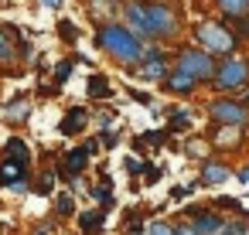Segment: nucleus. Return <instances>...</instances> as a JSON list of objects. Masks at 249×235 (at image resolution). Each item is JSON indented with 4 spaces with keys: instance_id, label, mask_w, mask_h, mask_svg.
I'll return each mask as SVG.
<instances>
[{
    "instance_id": "19",
    "label": "nucleus",
    "mask_w": 249,
    "mask_h": 235,
    "mask_svg": "<svg viewBox=\"0 0 249 235\" xmlns=\"http://www.w3.org/2000/svg\"><path fill=\"white\" fill-rule=\"evenodd\" d=\"M4 157H11V160H21V164H31V147H28L21 136H11V140L4 143Z\"/></svg>"
},
{
    "instance_id": "20",
    "label": "nucleus",
    "mask_w": 249,
    "mask_h": 235,
    "mask_svg": "<svg viewBox=\"0 0 249 235\" xmlns=\"http://www.w3.org/2000/svg\"><path fill=\"white\" fill-rule=\"evenodd\" d=\"M212 4H215V11L222 17H242V14H249V0H212Z\"/></svg>"
},
{
    "instance_id": "9",
    "label": "nucleus",
    "mask_w": 249,
    "mask_h": 235,
    "mask_svg": "<svg viewBox=\"0 0 249 235\" xmlns=\"http://www.w3.org/2000/svg\"><path fill=\"white\" fill-rule=\"evenodd\" d=\"M232 174H235L232 164H225L222 157H205L201 160V170H198V184L201 187H222V184H229Z\"/></svg>"
},
{
    "instance_id": "2",
    "label": "nucleus",
    "mask_w": 249,
    "mask_h": 235,
    "mask_svg": "<svg viewBox=\"0 0 249 235\" xmlns=\"http://www.w3.org/2000/svg\"><path fill=\"white\" fill-rule=\"evenodd\" d=\"M191 38H195L191 45L205 48L212 58H229V55H235L242 48L239 34L229 28L225 17H201V21H195L191 24Z\"/></svg>"
},
{
    "instance_id": "33",
    "label": "nucleus",
    "mask_w": 249,
    "mask_h": 235,
    "mask_svg": "<svg viewBox=\"0 0 249 235\" xmlns=\"http://www.w3.org/2000/svg\"><path fill=\"white\" fill-rule=\"evenodd\" d=\"M143 140H147V143H150V147H160V143H164V140H167V130H150V133H147V136H143Z\"/></svg>"
},
{
    "instance_id": "15",
    "label": "nucleus",
    "mask_w": 249,
    "mask_h": 235,
    "mask_svg": "<svg viewBox=\"0 0 249 235\" xmlns=\"http://www.w3.org/2000/svg\"><path fill=\"white\" fill-rule=\"evenodd\" d=\"M18 177H28V164H21V160H11V157H4V164H0V187L14 184Z\"/></svg>"
},
{
    "instance_id": "1",
    "label": "nucleus",
    "mask_w": 249,
    "mask_h": 235,
    "mask_svg": "<svg viewBox=\"0 0 249 235\" xmlns=\"http://www.w3.org/2000/svg\"><path fill=\"white\" fill-rule=\"evenodd\" d=\"M96 48H103L120 68H137L143 51H147V41L140 34H133L123 21H103L96 28Z\"/></svg>"
},
{
    "instance_id": "38",
    "label": "nucleus",
    "mask_w": 249,
    "mask_h": 235,
    "mask_svg": "<svg viewBox=\"0 0 249 235\" xmlns=\"http://www.w3.org/2000/svg\"><path fill=\"white\" fill-rule=\"evenodd\" d=\"M109 126H113V113H103L99 116V130H109Z\"/></svg>"
},
{
    "instance_id": "29",
    "label": "nucleus",
    "mask_w": 249,
    "mask_h": 235,
    "mask_svg": "<svg viewBox=\"0 0 249 235\" xmlns=\"http://www.w3.org/2000/svg\"><path fill=\"white\" fill-rule=\"evenodd\" d=\"M55 177H58L55 170H48V174H41V181L35 184V191H38V194H52V191H55Z\"/></svg>"
},
{
    "instance_id": "12",
    "label": "nucleus",
    "mask_w": 249,
    "mask_h": 235,
    "mask_svg": "<svg viewBox=\"0 0 249 235\" xmlns=\"http://www.w3.org/2000/svg\"><path fill=\"white\" fill-rule=\"evenodd\" d=\"M86 164H89V153H86V147H75V150H69V153H65V160H62V167H58V177H65V181H75V177L86 170Z\"/></svg>"
},
{
    "instance_id": "34",
    "label": "nucleus",
    "mask_w": 249,
    "mask_h": 235,
    "mask_svg": "<svg viewBox=\"0 0 249 235\" xmlns=\"http://www.w3.org/2000/svg\"><path fill=\"white\" fill-rule=\"evenodd\" d=\"M99 136H103V147H120V133H113V130H99Z\"/></svg>"
},
{
    "instance_id": "5",
    "label": "nucleus",
    "mask_w": 249,
    "mask_h": 235,
    "mask_svg": "<svg viewBox=\"0 0 249 235\" xmlns=\"http://www.w3.org/2000/svg\"><path fill=\"white\" fill-rule=\"evenodd\" d=\"M215 62H218V58H212V55H208L205 48H198V45H181V48L174 51V68L188 72V75H191L198 85L212 79Z\"/></svg>"
},
{
    "instance_id": "32",
    "label": "nucleus",
    "mask_w": 249,
    "mask_h": 235,
    "mask_svg": "<svg viewBox=\"0 0 249 235\" xmlns=\"http://www.w3.org/2000/svg\"><path fill=\"white\" fill-rule=\"evenodd\" d=\"M242 232H246V221H225L215 235H242Z\"/></svg>"
},
{
    "instance_id": "42",
    "label": "nucleus",
    "mask_w": 249,
    "mask_h": 235,
    "mask_svg": "<svg viewBox=\"0 0 249 235\" xmlns=\"http://www.w3.org/2000/svg\"><path fill=\"white\" fill-rule=\"evenodd\" d=\"M130 235H143V225H140V221H133V225H130Z\"/></svg>"
},
{
    "instance_id": "28",
    "label": "nucleus",
    "mask_w": 249,
    "mask_h": 235,
    "mask_svg": "<svg viewBox=\"0 0 249 235\" xmlns=\"http://www.w3.org/2000/svg\"><path fill=\"white\" fill-rule=\"evenodd\" d=\"M198 153H205V140H201V136H191V140L184 143V157L198 160Z\"/></svg>"
},
{
    "instance_id": "6",
    "label": "nucleus",
    "mask_w": 249,
    "mask_h": 235,
    "mask_svg": "<svg viewBox=\"0 0 249 235\" xmlns=\"http://www.w3.org/2000/svg\"><path fill=\"white\" fill-rule=\"evenodd\" d=\"M205 113H208V119H212V123H222V126H242V130H249V106H242V102H239V96H222V92H215V99H208Z\"/></svg>"
},
{
    "instance_id": "26",
    "label": "nucleus",
    "mask_w": 249,
    "mask_h": 235,
    "mask_svg": "<svg viewBox=\"0 0 249 235\" xmlns=\"http://www.w3.org/2000/svg\"><path fill=\"white\" fill-rule=\"evenodd\" d=\"M143 235H174V228H171V221H150V225H143Z\"/></svg>"
},
{
    "instance_id": "7",
    "label": "nucleus",
    "mask_w": 249,
    "mask_h": 235,
    "mask_svg": "<svg viewBox=\"0 0 249 235\" xmlns=\"http://www.w3.org/2000/svg\"><path fill=\"white\" fill-rule=\"evenodd\" d=\"M167 68H171V55L160 51V48H147L143 58H140V65L130 68V75L140 79V82H160L167 75Z\"/></svg>"
},
{
    "instance_id": "3",
    "label": "nucleus",
    "mask_w": 249,
    "mask_h": 235,
    "mask_svg": "<svg viewBox=\"0 0 249 235\" xmlns=\"http://www.w3.org/2000/svg\"><path fill=\"white\" fill-rule=\"evenodd\" d=\"M147 17H150V41H174L184 34V14L171 0H147Z\"/></svg>"
},
{
    "instance_id": "37",
    "label": "nucleus",
    "mask_w": 249,
    "mask_h": 235,
    "mask_svg": "<svg viewBox=\"0 0 249 235\" xmlns=\"http://www.w3.org/2000/svg\"><path fill=\"white\" fill-rule=\"evenodd\" d=\"M143 174H147V184H154V181H160V167H143Z\"/></svg>"
},
{
    "instance_id": "14",
    "label": "nucleus",
    "mask_w": 249,
    "mask_h": 235,
    "mask_svg": "<svg viewBox=\"0 0 249 235\" xmlns=\"http://www.w3.org/2000/svg\"><path fill=\"white\" fill-rule=\"evenodd\" d=\"M120 4H123V0H89V14L103 24V21H116L120 17Z\"/></svg>"
},
{
    "instance_id": "44",
    "label": "nucleus",
    "mask_w": 249,
    "mask_h": 235,
    "mask_svg": "<svg viewBox=\"0 0 249 235\" xmlns=\"http://www.w3.org/2000/svg\"><path fill=\"white\" fill-rule=\"evenodd\" d=\"M242 45H249V14H246V31H242Z\"/></svg>"
},
{
    "instance_id": "25",
    "label": "nucleus",
    "mask_w": 249,
    "mask_h": 235,
    "mask_svg": "<svg viewBox=\"0 0 249 235\" xmlns=\"http://www.w3.org/2000/svg\"><path fill=\"white\" fill-rule=\"evenodd\" d=\"M215 208H229V211H239V215L246 211V204H242L239 198H229V194H218V198H215Z\"/></svg>"
},
{
    "instance_id": "13",
    "label": "nucleus",
    "mask_w": 249,
    "mask_h": 235,
    "mask_svg": "<svg viewBox=\"0 0 249 235\" xmlns=\"http://www.w3.org/2000/svg\"><path fill=\"white\" fill-rule=\"evenodd\" d=\"M18 28H0V62L4 65H11V62H18Z\"/></svg>"
},
{
    "instance_id": "22",
    "label": "nucleus",
    "mask_w": 249,
    "mask_h": 235,
    "mask_svg": "<svg viewBox=\"0 0 249 235\" xmlns=\"http://www.w3.org/2000/svg\"><path fill=\"white\" fill-rule=\"evenodd\" d=\"M113 184H109V177H103V184H96V187H89V198L96 201V204H103V208H109L113 204V191H109Z\"/></svg>"
},
{
    "instance_id": "36",
    "label": "nucleus",
    "mask_w": 249,
    "mask_h": 235,
    "mask_svg": "<svg viewBox=\"0 0 249 235\" xmlns=\"http://www.w3.org/2000/svg\"><path fill=\"white\" fill-rule=\"evenodd\" d=\"M143 167H147V160H133V157L126 160V174H133V177H137V174H143Z\"/></svg>"
},
{
    "instance_id": "4",
    "label": "nucleus",
    "mask_w": 249,
    "mask_h": 235,
    "mask_svg": "<svg viewBox=\"0 0 249 235\" xmlns=\"http://www.w3.org/2000/svg\"><path fill=\"white\" fill-rule=\"evenodd\" d=\"M208 85L222 96H239L246 85H249V58L242 55H229V58H218L215 62V72L208 79Z\"/></svg>"
},
{
    "instance_id": "31",
    "label": "nucleus",
    "mask_w": 249,
    "mask_h": 235,
    "mask_svg": "<svg viewBox=\"0 0 249 235\" xmlns=\"http://www.w3.org/2000/svg\"><path fill=\"white\" fill-rule=\"evenodd\" d=\"M171 228H174V235H198V232H195V221H191V218H181V221H174Z\"/></svg>"
},
{
    "instance_id": "8",
    "label": "nucleus",
    "mask_w": 249,
    "mask_h": 235,
    "mask_svg": "<svg viewBox=\"0 0 249 235\" xmlns=\"http://www.w3.org/2000/svg\"><path fill=\"white\" fill-rule=\"evenodd\" d=\"M208 147L215 153H239L246 147V130L242 126H222V123H212L208 130Z\"/></svg>"
},
{
    "instance_id": "43",
    "label": "nucleus",
    "mask_w": 249,
    "mask_h": 235,
    "mask_svg": "<svg viewBox=\"0 0 249 235\" xmlns=\"http://www.w3.org/2000/svg\"><path fill=\"white\" fill-rule=\"evenodd\" d=\"M239 102H242V106H249V85H246V89L239 92Z\"/></svg>"
},
{
    "instance_id": "27",
    "label": "nucleus",
    "mask_w": 249,
    "mask_h": 235,
    "mask_svg": "<svg viewBox=\"0 0 249 235\" xmlns=\"http://www.w3.org/2000/svg\"><path fill=\"white\" fill-rule=\"evenodd\" d=\"M58 34H62L69 45H75V41H79V28H75L72 21H58Z\"/></svg>"
},
{
    "instance_id": "21",
    "label": "nucleus",
    "mask_w": 249,
    "mask_h": 235,
    "mask_svg": "<svg viewBox=\"0 0 249 235\" xmlns=\"http://www.w3.org/2000/svg\"><path fill=\"white\" fill-rule=\"evenodd\" d=\"M191 123H195V116H191L188 109H174L171 119H167V133H188Z\"/></svg>"
},
{
    "instance_id": "40",
    "label": "nucleus",
    "mask_w": 249,
    "mask_h": 235,
    "mask_svg": "<svg viewBox=\"0 0 249 235\" xmlns=\"http://www.w3.org/2000/svg\"><path fill=\"white\" fill-rule=\"evenodd\" d=\"M82 147H86V153H96V150H99V140H86Z\"/></svg>"
},
{
    "instance_id": "11",
    "label": "nucleus",
    "mask_w": 249,
    "mask_h": 235,
    "mask_svg": "<svg viewBox=\"0 0 249 235\" xmlns=\"http://www.w3.org/2000/svg\"><path fill=\"white\" fill-rule=\"evenodd\" d=\"M86 123H89V109H86V106H72V109L62 116L58 133H62V136H79V133L86 130Z\"/></svg>"
},
{
    "instance_id": "35",
    "label": "nucleus",
    "mask_w": 249,
    "mask_h": 235,
    "mask_svg": "<svg viewBox=\"0 0 249 235\" xmlns=\"http://www.w3.org/2000/svg\"><path fill=\"white\" fill-rule=\"evenodd\" d=\"M130 99L133 102H140V106H150L154 99H150V92H140V89H130Z\"/></svg>"
},
{
    "instance_id": "17",
    "label": "nucleus",
    "mask_w": 249,
    "mask_h": 235,
    "mask_svg": "<svg viewBox=\"0 0 249 235\" xmlns=\"http://www.w3.org/2000/svg\"><path fill=\"white\" fill-rule=\"evenodd\" d=\"M86 92H89V99L96 102V99H109V96H113V85L106 82V75L92 72V75H89V82H86Z\"/></svg>"
},
{
    "instance_id": "10",
    "label": "nucleus",
    "mask_w": 249,
    "mask_h": 235,
    "mask_svg": "<svg viewBox=\"0 0 249 235\" xmlns=\"http://www.w3.org/2000/svg\"><path fill=\"white\" fill-rule=\"evenodd\" d=\"M160 85H164L167 96H178V99H191L198 92V82L188 72H181V68H167V75L160 79Z\"/></svg>"
},
{
    "instance_id": "16",
    "label": "nucleus",
    "mask_w": 249,
    "mask_h": 235,
    "mask_svg": "<svg viewBox=\"0 0 249 235\" xmlns=\"http://www.w3.org/2000/svg\"><path fill=\"white\" fill-rule=\"evenodd\" d=\"M103 225H106V208H92V211H82V215H79V228H82L86 235L103 232Z\"/></svg>"
},
{
    "instance_id": "18",
    "label": "nucleus",
    "mask_w": 249,
    "mask_h": 235,
    "mask_svg": "<svg viewBox=\"0 0 249 235\" xmlns=\"http://www.w3.org/2000/svg\"><path fill=\"white\" fill-rule=\"evenodd\" d=\"M28 113H31V99H28V96H18V99H11V102L4 106V116H7L11 123H24Z\"/></svg>"
},
{
    "instance_id": "30",
    "label": "nucleus",
    "mask_w": 249,
    "mask_h": 235,
    "mask_svg": "<svg viewBox=\"0 0 249 235\" xmlns=\"http://www.w3.org/2000/svg\"><path fill=\"white\" fill-rule=\"evenodd\" d=\"M195 191H198V181H195V184H181V187H171V194H167V198H171V201H181V198H188V194H195Z\"/></svg>"
},
{
    "instance_id": "39",
    "label": "nucleus",
    "mask_w": 249,
    "mask_h": 235,
    "mask_svg": "<svg viewBox=\"0 0 249 235\" xmlns=\"http://www.w3.org/2000/svg\"><path fill=\"white\" fill-rule=\"evenodd\" d=\"M235 177H239V181H242V184H249V164H242V167H239V170H235Z\"/></svg>"
},
{
    "instance_id": "23",
    "label": "nucleus",
    "mask_w": 249,
    "mask_h": 235,
    "mask_svg": "<svg viewBox=\"0 0 249 235\" xmlns=\"http://www.w3.org/2000/svg\"><path fill=\"white\" fill-rule=\"evenodd\" d=\"M55 215L58 218H72L75 215V198L72 194H58L55 198Z\"/></svg>"
},
{
    "instance_id": "41",
    "label": "nucleus",
    "mask_w": 249,
    "mask_h": 235,
    "mask_svg": "<svg viewBox=\"0 0 249 235\" xmlns=\"http://www.w3.org/2000/svg\"><path fill=\"white\" fill-rule=\"evenodd\" d=\"M41 4H45L48 11H58V7H62V0H41Z\"/></svg>"
},
{
    "instance_id": "24",
    "label": "nucleus",
    "mask_w": 249,
    "mask_h": 235,
    "mask_svg": "<svg viewBox=\"0 0 249 235\" xmlns=\"http://www.w3.org/2000/svg\"><path fill=\"white\" fill-rule=\"evenodd\" d=\"M72 68H75V65H72L69 58H65V62H58V65H55V85H65V82L72 79Z\"/></svg>"
}]
</instances>
